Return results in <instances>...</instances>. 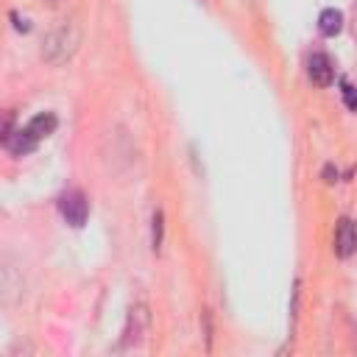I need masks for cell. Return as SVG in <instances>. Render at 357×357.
Instances as JSON below:
<instances>
[{
  "instance_id": "cell-1",
  "label": "cell",
  "mask_w": 357,
  "mask_h": 357,
  "mask_svg": "<svg viewBox=\"0 0 357 357\" xmlns=\"http://www.w3.org/2000/svg\"><path fill=\"white\" fill-rule=\"evenodd\" d=\"M78 47V28L73 22H59L47 36H45V45H42V56L50 61V64H64Z\"/></svg>"
},
{
  "instance_id": "cell-2",
  "label": "cell",
  "mask_w": 357,
  "mask_h": 357,
  "mask_svg": "<svg viewBox=\"0 0 357 357\" xmlns=\"http://www.w3.org/2000/svg\"><path fill=\"white\" fill-rule=\"evenodd\" d=\"M148 326H151V312H148V307L139 301V304H134L131 310H128V318H126V326H123V349H128V346H139L142 340H145V335H148Z\"/></svg>"
},
{
  "instance_id": "cell-3",
  "label": "cell",
  "mask_w": 357,
  "mask_h": 357,
  "mask_svg": "<svg viewBox=\"0 0 357 357\" xmlns=\"http://www.w3.org/2000/svg\"><path fill=\"white\" fill-rule=\"evenodd\" d=\"M59 209H61L64 220H67L70 226H75V229H81V226L86 223V218H89V201H86V195H84L81 190H67V192H61Z\"/></svg>"
},
{
  "instance_id": "cell-4",
  "label": "cell",
  "mask_w": 357,
  "mask_h": 357,
  "mask_svg": "<svg viewBox=\"0 0 357 357\" xmlns=\"http://www.w3.org/2000/svg\"><path fill=\"white\" fill-rule=\"evenodd\" d=\"M354 251H357V223L351 218H340L335 229V254L346 259Z\"/></svg>"
},
{
  "instance_id": "cell-5",
  "label": "cell",
  "mask_w": 357,
  "mask_h": 357,
  "mask_svg": "<svg viewBox=\"0 0 357 357\" xmlns=\"http://www.w3.org/2000/svg\"><path fill=\"white\" fill-rule=\"evenodd\" d=\"M307 73H310V81H312V84L329 86L332 78H335L332 59H329L326 53H312V56H310V64H307Z\"/></svg>"
},
{
  "instance_id": "cell-6",
  "label": "cell",
  "mask_w": 357,
  "mask_h": 357,
  "mask_svg": "<svg viewBox=\"0 0 357 357\" xmlns=\"http://www.w3.org/2000/svg\"><path fill=\"white\" fill-rule=\"evenodd\" d=\"M36 137L28 131V128H11V131H3V145L14 153V156H25V153H31L33 148H36Z\"/></svg>"
},
{
  "instance_id": "cell-7",
  "label": "cell",
  "mask_w": 357,
  "mask_h": 357,
  "mask_svg": "<svg viewBox=\"0 0 357 357\" xmlns=\"http://www.w3.org/2000/svg\"><path fill=\"white\" fill-rule=\"evenodd\" d=\"M318 31L324 36H337L343 31V14L337 8H324L318 14Z\"/></svg>"
},
{
  "instance_id": "cell-8",
  "label": "cell",
  "mask_w": 357,
  "mask_h": 357,
  "mask_svg": "<svg viewBox=\"0 0 357 357\" xmlns=\"http://www.w3.org/2000/svg\"><path fill=\"white\" fill-rule=\"evenodd\" d=\"M56 126H59V120H56V114L53 112H42V114H36V117H31V123L25 126L36 139H42V137H50L53 131H56Z\"/></svg>"
},
{
  "instance_id": "cell-9",
  "label": "cell",
  "mask_w": 357,
  "mask_h": 357,
  "mask_svg": "<svg viewBox=\"0 0 357 357\" xmlns=\"http://www.w3.org/2000/svg\"><path fill=\"white\" fill-rule=\"evenodd\" d=\"M162 240H165V215H162V209H156L153 220H151V245H153V251L162 248Z\"/></svg>"
},
{
  "instance_id": "cell-10",
  "label": "cell",
  "mask_w": 357,
  "mask_h": 357,
  "mask_svg": "<svg viewBox=\"0 0 357 357\" xmlns=\"http://www.w3.org/2000/svg\"><path fill=\"white\" fill-rule=\"evenodd\" d=\"M340 92H343V103L351 109V112H357V86H351V84H340Z\"/></svg>"
},
{
  "instance_id": "cell-11",
  "label": "cell",
  "mask_w": 357,
  "mask_h": 357,
  "mask_svg": "<svg viewBox=\"0 0 357 357\" xmlns=\"http://www.w3.org/2000/svg\"><path fill=\"white\" fill-rule=\"evenodd\" d=\"M11 20H14V28H17V31H22V33H25V31H31L28 20H25V17L20 20V14H17V11H11Z\"/></svg>"
},
{
  "instance_id": "cell-12",
  "label": "cell",
  "mask_w": 357,
  "mask_h": 357,
  "mask_svg": "<svg viewBox=\"0 0 357 357\" xmlns=\"http://www.w3.org/2000/svg\"><path fill=\"white\" fill-rule=\"evenodd\" d=\"M335 178H337V170H335L332 165H326V167H324V181H329V184H332Z\"/></svg>"
},
{
  "instance_id": "cell-13",
  "label": "cell",
  "mask_w": 357,
  "mask_h": 357,
  "mask_svg": "<svg viewBox=\"0 0 357 357\" xmlns=\"http://www.w3.org/2000/svg\"><path fill=\"white\" fill-rule=\"evenodd\" d=\"M45 3H47V6H59L61 0H45Z\"/></svg>"
}]
</instances>
